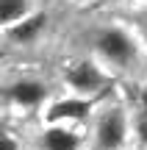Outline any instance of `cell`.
Instances as JSON below:
<instances>
[{
  "label": "cell",
  "instance_id": "cell-3",
  "mask_svg": "<svg viewBox=\"0 0 147 150\" xmlns=\"http://www.w3.org/2000/svg\"><path fill=\"white\" fill-rule=\"evenodd\" d=\"M67 83L72 86L78 97H92L97 92H103V86L108 83V75H106L103 64L94 59H83L67 70Z\"/></svg>",
  "mask_w": 147,
  "mask_h": 150
},
{
  "label": "cell",
  "instance_id": "cell-2",
  "mask_svg": "<svg viewBox=\"0 0 147 150\" xmlns=\"http://www.w3.org/2000/svg\"><path fill=\"white\" fill-rule=\"evenodd\" d=\"M131 134V120L122 106H106L94 117V147L97 150H122Z\"/></svg>",
  "mask_w": 147,
  "mask_h": 150
},
{
  "label": "cell",
  "instance_id": "cell-4",
  "mask_svg": "<svg viewBox=\"0 0 147 150\" xmlns=\"http://www.w3.org/2000/svg\"><path fill=\"white\" fill-rule=\"evenodd\" d=\"M3 95H6V100L14 103L17 108H36V106H42V103L47 100L50 89H47V83L39 81V78H17L3 89Z\"/></svg>",
  "mask_w": 147,
  "mask_h": 150
},
{
  "label": "cell",
  "instance_id": "cell-6",
  "mask_svg": "<svg viewBox=\"0 0 147 150\" xmlns=\"http://www.w3.org/2000/svg\"><path fill=\"white\" fill-rule=\"evenodd\" d=\"M94 108V100L92 97H67V100H58V103H50L47 111H44V120L47 122H67V125H75L81 120H86Z\"/></svg>",
  "mask_w": 147,
  "mask_h": 150
},
{
  "label": "cell",
  "instance_id": "cell-9",
  "mask_svg": "<svg viewBox=\"0 0 147 150\" xmlns=\"http://www.w3.org/2000/svg\"><path fill=\"white\" fill-rule=\"evenodd\" d=\"M133 134H136V142L142 147H147V111L139 108L136 117H133Z\"/></svg>",
  "mask_w": 147,
  "mask_h": 150
},
{
  "label": "cell",
  "instance_id": "cell-1",
  "mask_svg": "<svg viewBox=\"0 0 147 150\" xmlns=\"http://www.w3.org/2000/svg\"><path fill=\"white\" fill-rule=\"evenodd\" d=\"M92 50L103 67H111V70H120V72L133 70L144 56V45L139 39V33L128 25L97 28L92 36Z\"/></svg>",
  "mask_w": 147,
  "mask_h": 150
},
{
  "label": "cell",
  "instance_id": "cell-5",
  "mask_svg": "<svg viewBox=\"0 0 147 150\" xmlns=\"http://www.w3.org/2000/svg\"><path fill=\"white\" fill-rule=\"evenodd\" d=\"M39 150H81L83 147V136L75 125L67 122H47L39 131L36 139Z\"/></svg>",
  "mask_w": 147,
  "mask_h": 150
},
{
  "label": "cell",
  "instance_id": "cell-7",
  "mask_svg": "<svg viewBox=\"0 0 147 150\" xmlns=\"http://www.w3.org/2000/svg\"><path fill=\"white\" fill-rule=\"evenodd\" d=\"M31 14V0H0V28H14Z\"/></svg>",
  "mask_w": 147,
  "mask_h": 150
},
{
  "label": "cell",
  "instance_id": "cell-10",
  "mask_svg": "<svg viewBox=\"0 0 147 150\" xmlns=\"http://www.w3.org/2000/svg\"><path fill=\"white\" fill-rule=\"evenodd\" d=\"M133 31L139 33V39H142L144 50H147V8L142 11V14H136V25H133Z\"/></svg>",
  "mask_w": 147,
  "mask_h": 150
},
{
  "label": "cell",
  "instance_id": "cell-8",
  "mask_svg": "<svg viewBox=\"0 0 147 150\" xmlns=\"http://www.w3.org/2000/svg\"><path fill=\"white\" fill-rule=\"evenodd\" d=\"M44 17L42 14H36V17H28V20H22L20 25H14L11 28V36L17 39V42H31L33 36H36L39 31H42V25H44Z\"/></svg>",
  "mask_w": 147,
  "mask_h": 150
}]
</instances>
